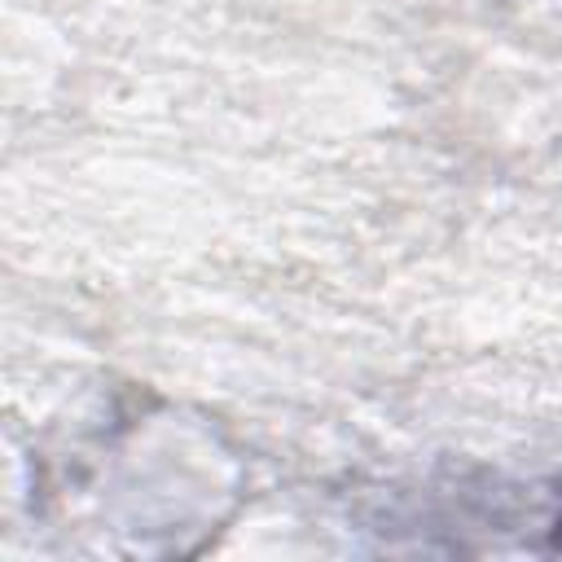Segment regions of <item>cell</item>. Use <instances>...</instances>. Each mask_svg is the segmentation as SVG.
<instances>
[{
  "label": "cell",
  "mask_w": 562,
  "mask_h": 562,
  "mask_svg": "<svg viewBox=\"0 0 562 562\" xmlns=\"http://www.w3.org/2000/svg\"><path fill=\"white\" fill-rule=\"evenodd\" d=\"M558 544H562V531H558Z\"/></svg>",
  "instance_id": "obj_1"
}]
</instances>
